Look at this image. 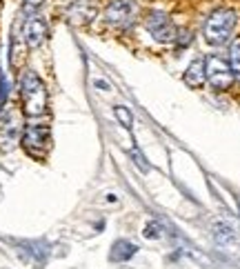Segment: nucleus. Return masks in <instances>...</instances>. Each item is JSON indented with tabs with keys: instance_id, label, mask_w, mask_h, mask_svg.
I'll return each instance as SVG.
<instances>
[{
	"instance_id": "4",
	"label": "nucleus",
	"mask_w": 240,
	"mask_h": 269,
	"mask_svg": "<svg viewBox=\"0 0 240 269\" xmlns=\"http://www.w3.org/2000/svg\"><path fill=\"white\" fill-rule=\"evenodd\" d=\"M136 14H138V5L134 0H111L105 9L107 22H111L116 27H127Z\"/></svg>"
},
{
	"instance_id": "7",
	"label": "nucleus",
	"mask_w": 240,
	"mask_h": 269,
	"mask_svg": "<svg viewBox=\"0 0 240 269\" xmlns=\"http://www.w3.org/2000/svg\"><path fill=\"white\" fill-rule=\"evenodd\" d=\"M22 36H25V42L34 49V47H40L42 45V40L47 38V22L42 18H29L25 25V31H22Z\"/></svg>"
},
{
	"instance_id": "15",
	"label": "nucleus",
	"mask_w": 240,
	"mask_h": 269,
	"mask_svg": "<svg viewBox=\"0 0 240 269\" xmlns=\"http://www.w3.org/2000/svg\"><path fill=\"white\" fill-rule=\"evenodd\" d=\"M42 5V0H25V11H36Z\"/></svg>"
},
{
	"instance_id": "3",
	"label": "nucleus",
	"mask_w": 240,
	"mask_h": 269,
	"mask_svg": "<svg viewBox=\"0 0 240 269\" xmlns=\"http://www.w3.org/2000/svg\"><path fill=\"white\" fill-rule=\"evenodd\" d=\"M205 78L214 89L222 91V89H229L236 76L231 71L229 62L222 56H209L205 60Z\"/></svg>"
},
{
	"instance_id": "16",
	"label": "nucleus",
	"mask_w": 240,
	"mask_h": 269,
	"mask_svg": "<svg viewBox=\"0 0 240 269\" xmlns=\"http://www.w3.org/2000/svg\"><path fill=\"white\" fill-rule=\"evenodd\" d=\"M7 98V87H5V80L0 76V105H2V100Z\"/></svg>"
},
{
	"instance_id": "12",
	"label": "nucleus",
	"mask_w": 240,
	"mask_h": 269,
	"mask_svg": "<svg viewBox=\"0 0 240 269\" xmlns=\"http://www.w3.org/2000/svg\"><path fill=\"white\" fill-rule=\"evenodd\" d=\"M116 116L122 123V127H131V111L127 107H116Z\"/></svg>"
},
{
	"instance_id": "5",
	"label": "nucleus",
	"mask_w": 240,
	"mask_h": 269,
	"mask_svg": "<svg viewBox=\"0 0 240 269\" xmlns=\"http://www.w3.org/2000/svg\"><path fill=\"white\" fill-rule=\"evenodd\" d=\"M145 27L160 42H171V40H176V29H174V25H171V20L167 18L165 14H160V11H154V14L147 16Z\"/></svg>"
},
{
	"instance_id": "10",
	"label": "nucleus",
	"mask_w": 240,
	"mask_h": 269,
	"mask_svg": "<svg viewBox=\"0 0 240 269\" xmlns=\"http://www.w3.org/2000/svg\"><path fill=\"white\" fill-rule=\"evenodd\" d=\"M234 229H231L227 223H216L214 225V238L218 245H229L234 240Z\"/></svg>"
},
{
	"instance_id": "8",
	"label": "nucleus",
	"mask_w": 240,
	"mask_h": 269,
	"mask_svg": "<svg viewBox=\"0 0 240 269\" xmlns=\"http://www.w3.org/2000/svg\"><path fill=\"white\" fill-rule=\"evenodd\" d=\"M205 60L198 58L194 60L189 67H187V74H185V83L191 87H202L205 85Z\"/></svg>"
},
{
	"instance_id": "9",
	"label": "nucleus",
	"mask_w": 240,
	"mask_h": 269,
	"mask_svg": "<svg viewBox=\"0 0 240 269\" xmlns=\"http://www.w3.org/2000/svg\"><path fill=\"white\" fill-rule=\"evenodd\" d=\"M136 251H138V247L131 245L129 240H118V243L114 245V249H111V260L125 263V260H129L131 256H136Z\"/></svg>"
},
{
	"instance_id": "2",
	"label": "nucleus",
	"mask_w": 240,
	"mask_h": 269,
	"mask_svg": "<svg viewBox=\"0 0 240 269\" xmlns=\"http://www.w3.org/2000/svg\"><path fill=\"white\" fill-rule=\"evenodd\" d=\"M236 27V11L216 9L205 22V40L209 45H225Z\"/></svg>"
},
{
	"instance_id": "13",
	"label": "nucleus",
	"mask_w": 240,
	"mask_h": 269,
	"mask_svg": "<svg viewBox=\"0 0 240 269\" xmlns=\"http://www.w3.org/2000/svg\"><path fill=\"white\" fill-rule=\"evenodd\" d=\"M145 238H160V225L158 223H149L145 227Z\"/></svg>"
},
{
	"instance_id": "14",
	"label": "nucleus",
	"mask_w": 240,
	"mask_h": 269,
	"mask_svg": "<svg viewBox=\"0 0 240 269\" xmlns=\"http://www.w3.org/2000/svg\"><path fill=\"white\" fill-rule=\"evenodd\" d=\"M131 156H134V160H136V163H138V167H140V169H142V171H149V165L145 163V158H142V154H140L138 149H134V151H131Z\"/></svg>"
},
{
	"instance_id": "6",
	"label": "nucleus",
	"mask_w": 240,
	"mask_h": 269,
	"mask_svg": "<svg viewBox=\"0 0 240 269\" xmlns=\"http://www.w3.org/2000/svg\"><path fill=\"white\" fill-rule=\"evenodd\" d=\"M22 145L34 156H40L49 145V129L45 125H29L22 131Z\"/></svg>"
},
{
	"instance_id": "11",
	"label": "nucleus",
	"mask_w": 240,
	"mask_h": 269,
	"mask_svg": "<svg viewBox=\"0 0 240 269\" xmlns=\"http://www.w3.org/2000/svg\"><path fill=\"white\" fill-rule=\"evenodd\" d=\"M229 67L234 71V76L240 78V38L236 40L234 45H231V51H229Z\"/></svg>"
},
{
	"instance_id": "1",
	"label": "nucleus",
	"mask_w": 240,
	"mask_h": 269,
	"mask_svg": "<svg viewBox=\"0 0 240 269\" xmlns=\"http://www.w3.org/2000/svg\"><path fill=\"white\" fill-rule=\"evenodd\" d=\"M20 96H22V109L29 118H38L47 111V89L45 83L34 74L25 71L20 78Z\"/></svg>"
}]
</instances>
